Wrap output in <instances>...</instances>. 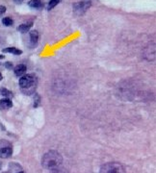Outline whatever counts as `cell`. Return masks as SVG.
<instances>
[{
  "mask_svg": "<svg viewBox=\"0 0 156 173\" xmlns=\"http://www.w3.org/2000/svg\"><path fill=\"white\" fill-rule=\"evenodd\" d=\"M63 162L62 155L59 152L51 150L45 153L42 157V166L46 169H54L56 167L60 166Z\"/></svg>",
  "mask_w": 156,
  "mask_h": 173,
  "instance_id": "1",
  "label": "cell"
},
{
  "mask_svg": "<svg viewBox=\"0 0 156 173\" xmlns=\"http://www.w3.org/2000/svg\"><path fill=\"white\" fill-rule=\"evenodd\" d=\"M37 77L34 74H26L19 79V87L25 94H31L36 90Z\"/></svg>",
  "mask_w": 156,
  "mask_h": 173,
  "instance_id": "2",
  "label": "cell"
},
{
  "mask_svg": "<svg viewBox=\"0 0 156 173\" xmlns=\"http://www.w3.org/2000/svg\"><path fill=\"white\" fill-rule=\"evenodd\" d=\"M99 173H126L123 165L119 162H107L99 170Z\"/></svg>",
  "mask_w": 156,
  "mask_h": 173,
  "instance_id": "3",
  "label": "cell"
},
{
  "mask_svg": "<svg viewBox=\"0 0 156 173\" xmlns=\"http://www.w3.org/2000/svg\"><path fill=\"white\" fill-rule=\"evenodd\" d=\"M13 154V148L11 143L6 141H0V158L3 159H7L10 158Z\"/></svg>",
  "mask_w": 156,
  "mask_h": 173,
  "instance_id": "4",
  "label": "cell"
},
{
  "mask_svg": "<svg viewBox=\"0 0 156 173\" xmlns=\"http://www.w3.org/2000/svg\"><path fill=\"white\" fill-rule=\"evenodd\" d=\"M91 1H81L73 5V10L76 14H82L91 7Z\"/></svg>",
  "mask_w": 156,
  "mask_h": 173,
  "instance_id": "5",
  "label": "cell"
},
{
  "mask_svg": "<svg viewBox=\"0 0 156 173\" xmlns=\"http://www.w3.org/2000/svg\"><path fill=\"white\" fill-rule=\"evenodd\" d=\"M13 107V102L10 98H3L0 100V110H8Z\"/></svg>",
  "mask_w": 156,
  "mask_h": 173,
  "instance_id": "6",
  "label": "cell"
},
{
  "mask_svg": "<svg viewBox=\"0 0 156 173\" xmlns=\"http://www.w3.org/2000/svg\"><path fill=\"white\" fill-rule=\"evenodd\" d=\"M26 72V66L24 65H18L14 67V74L17 76H22Z\"/></svg>",
  "mask_w": 156,
  "mask_h": 173,
  "instance_id": "7",
  "label": "cell"
},
{
  "mask_svg": "<svg viewBox=\"0 0 156 173\" xmlns=\"http://www.w3.org/2000/svg\"><path fill=\"white\" fill-rule=\"evenodd\" d=\"M2 51L4 53H13L14 55H20L22 53L21 50H19V49H17L16 47H7V48H4Z\"/></svg>",
  "mask_w": 156,
  "mask_h": 173,
  "instance_id": "8",
  "label": "cell"
},
{
  "mask_svg": "<svg viewBox=\"0 0 156 173\" xmlns=\"http://www.w3.org/2000/svg\"><path fill=\"white\" fill-rule=\"evenodd\" d=\"M33 25V22H29V23H24V24H21L20 26L17 28L18 31H20L21 33H26L29 31V29H30Z\"/></svg>",
  "mask_w": 156,
  "mask_h": 173,
  "instance_id": "9",
  "label": "cell"
},
{
  "mask_svg": "<svg viewBox=\"0 0 156 173\" xmlns=\"http://www.w3.org/2000/svg\"><path fill=\"white\" fill-rule=\"evenodd\" d=\"M30 39L33 45L37 44L38 41H39V33L38 31H31L30 32Z\"/></svg>",
  "mask_w": 156,
  "mask_h": 173,
  "instance_id": "10",
  "label": "cell"
},
{
  "mask_svg": "<svg viewBox=\"0 0 156 173\" xmlns=\"http://www.w3.org/2000/svg\"><path fill=\"white\" fill-rule=\"evenodd\" d=\"M28 5L31 8H40L42 6V0H30L28 2Z\"/></svg>",
  "mask_w": 156,
  "mask_h": 173,
  "instance_id": "11",
  "label": "cell"
},
{
  "mask_svg": "<svg viewBox=\"0 0 156 173\" xmlns=\"http://www.w3.org/2000/svg\"><path fill=\"white\" fill-rule=\"evenodd\" d=\"M2 23L4 24L5 26H11L12 24L14 23V21H13V19H12L11 17H3V19H2Z\"/></svg>",
  "mask_w": 156,
  "mask_h": 173,
  "instance_id": "12",
  "label": "cell"
},
{
  "mask_svg": "<svg viewBox=\"0 0 156 173\" xmlns=\"http://www.w3.org/2000/svg\"><path fill=\"white\" fill-rule=\"evenodd\" d=\"M0 92H1V94L3 96H5V98H8V97H12L13 96V92L8 91L7 88H2V90L0 91Z\"/></svg>",
  "mask_w": 156,
  "mask_h": 173,
  "instance_id": "13",
  "label": "cell"
},
{
  "mask_svg": "<svg viewBox=\"0 0 156 173\" xmlns=\"http://www.w3.org/2000/svg\"><path fill=\"white\" fill-rule=\"evenodd\" d=\"M51 173H69V171L65 168H62V167L58 166L54 169H51Z\"/></svg>",
  "mask_w": 156,
  "mask_h": 173,
  "instance_id": "14",
  "label": "cell"
},
{
  "mask_svg": "<svg viewBox=\"0 0 156 173\" xmlns=\"http://www.w3.org/2000/svg\"><path fill=\"white\" fill-rule=\"evenodd\" d=\"M61 1V0H50L49 1V3H48V6H47V9L48 10H51V9H53L54 8L56 5L59 3Z\"/></svg>",
  "mask_w": 156,
  "mask_h": 173,
  "instance_id": "15",
  "label": "cell"
},
{
  "mask_svg": "<svg viewBox=\"0 0 156 173\" xmlns=\"http://www.w3.org/2000/svg\"><path fill=\"white\" fill-rule=\"evenodd\" d=\"M5 67L6 68H9V69H11V68H13V63H5Z\"/></svg>",
  "mask_w": 156,
  "mask_h": 173,
  "instance_id": "16",
  "label": "cell"
},
{
  "mask_svg": "<svg viewBox=\"0 0 156 173\" xmlns=\"http://www.w3.org/2000/svg\"><path fill=\"white\" fill-rule=\"evenodd\" d=\"M5 12H6V7H5V6H0V16L3 14Z\"/></svg>",
  "mask_w": 156,
  "mask_h": 173,
  "instance_id": "17",
  "label": "cell"
},
{
  "mask_svg": "<svg viewBox=\"0 0 156 173\" xmlns=\"http://www.w3.org/2000/svg\"><path fill=\"white\" fill-rule=\"evenodd\" d=\"M14 1L16 2V3H17V4H19V3H21L23 0H14Z\"/></svg>",
  "mask_w": 156,
  "mask_h": 173,
  "instance_id": "18",
  "label": "cell"
},
{
  "mask_svg": "<svg viewBox=\"0 0 156 173\" xmlns=\"http://www.w3.org/2000/svg\"><path fill=\"white\" fill-rule=\"evenodd\" d=\"M2 78H3V77H2V74H1V73H0V81H1V80H2Z\"/></svg>",
  "mask_w": 156,
  "mask_h": 173,
  "instance_id": "19",
  "label": "cell"
},
{
  "mask_svg": "<svg viewBox=\"0 0 156 173\" xmlns=\"http://www.w3.org/2000/svg\"><path fill=\"white\" fill-rule=\"evenodd\" d=\"M17 173H25V172H24V171H21V170H19V171L17 172Z\"/></svg>",
  "mask_w": 156,
  "mask_h": 173,
  "instance_id": "20",
  "label": "cell"
},
{
  "mask_svg": "<svg viewBox=\"0 0 156 173\" xmlns=\"http://www.w3.org/2000/svg\"><path fill=\"white\" fill-rule=\"evenodd\" d=\"M3 58H4L3 56H1V55H0V59H3Z\"/></svg>",
  "mask_w": 156,
  "mask_h": 173,
  "instance_id": "21",
  "label": "cell"
},
{
  "mask_svg": "<svg viewBox=\"0 0 156 173\" xmlns=\"http://www.w3.org/2000/svg\"><path fill=\"white\" fill-rule=\"evenodd\" d=\"M84 1H91V0H84Z\"/></svg>",
  "mask_w": 156,
  "mask_h": 173,
  "instance_id": "22",
  "label": "cell"
},
{
  "mask_svg": "<svg viewBox=\"0 0 156 173\" xmlns=\"http://www.w3.org/2000/svg\"><path fill=\"white\" fill-rule=\"evenodd\" d=\"M0 168H1V162H0Z\"/></svg>",
  "mask_w": 156,
  "mask_h": 173,
  "instance_id": "23",
  "label": "cell"
}]
</instances>
